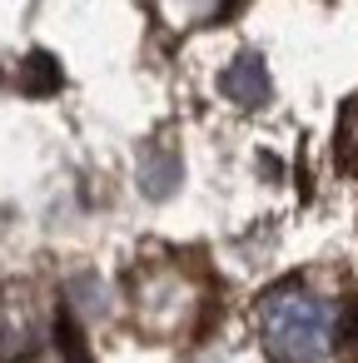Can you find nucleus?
Segmentation results:
<instances>
[{
	"mask_svg": "<svg viewBox=\"0 0 358 363\" xmlns=\"http://www.w3.org/2000/svg\"><path fill=\"white\" fill-rule=\"evenodd\" d=\"M224 90L239 100V105H259L264 95H269V80H264V70H259V60L249 55V60H239L229 75H224Z\"/></svg>",
	"mask_w": 358,
	"mask_h": 363,
	"instance_id": "4",
	"label": "nucleus"
},
{
	"mask_svg": "<svg viewBox=\"0 0 358 363\" xmlns=\"http://www.w3.org/2000/svg\"><path fill=\"white\" fill-rule=\"evenodd\" d=\"M338 150H343V160H348V164H358V100H353V105H348V115H343Z\"/></svg>",
	"mask_w": 358,
	"mask_h": 363,
	"instance_id": "5",
	"label": "nucleus"
},
{
	"mask_svg": "<svg viewBox=\"0 0 358 363\" xmlns=\"http://www.w3.org/2000/svg\"><path fill=\"white\" fill-rule=\"evenodd\" d=\"M209 284L184 264V259H150L130 274V318L140 333L174 343L189 338L204 318Z\"/></svg>",
	"mask_w": 358,
	"mask_h": 363,
	"instance_id": "2",
	"label": "nucleus"
},
{
	"mask_svg": "<svg viewBox=\"0 0 358 363\" xmlns=\"http://www.w3.org/2000/svg\"><path fill=\"white\" fill-rule=\"evenodd\" d=\"M259 338L274 363H328L343 338V308L338 298L308 289V284H279L254 308Z\"/></svg>",
	"mask_w": 358,
	"mask_h": 363,
	"instance_id": "1",
	"label": "nucleus"
},
{
	"mask_svg": "<svg viewBox=\"0 0 358 363\" xmlns=\"http://www.w3.org/2000/svg\"><path fill=\"white\" fill-rule=\"evenodd\" d=\"M229 6H234V0H155V16H160L164 30L189 35V30H204V26L224 21Z\"/></svg>",
	"mask_w": 358,
	"mask_h": 363,
	"instance_id": "3",
	"label": "nucleus"
},
{
	"mask_svg": "<svg viewBox=\"0 0 358 363\" xmlns=\"http://www.w3.org/2000/svg\"><path fill=\"white\" fill-rule=\"evenodd\" d=\"M65 363H90V358H85V348L75 343V333H65Z\"/></svg>",
	"mask_w": 358,
	"mask_h": 363,
	"instance_id": "6",
	"label": "nucleus"
}]
</instances>
